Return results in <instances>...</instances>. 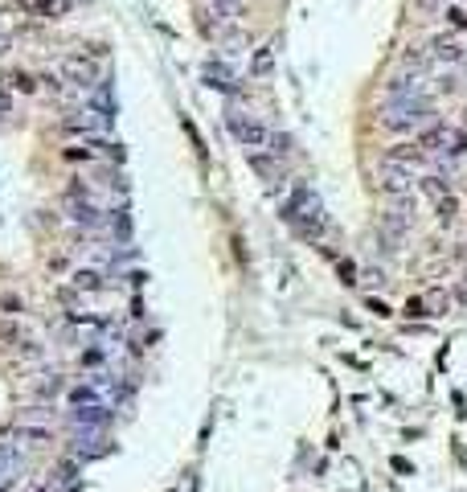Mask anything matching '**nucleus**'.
<instances>
[{"mask_svg":"<svg viewBox=\"0 0 467 492\" xmlns=\"http://www.w3.org/2000/svg\"><path fill=\"white\" fill-rule=\"evenodd\" d=\"M464 115H467V111H464Z\"/></svg>","mask_w":467,"mask_h":492,"instance_id":"nucleus-30","label":"nucleus"},{"mask_svg":"<svg viewBox=\"0 0 467 492\" xmlns=\"http://www.w3.org/2000/svg\"><path fill=\"white\" fill-rule=\"evenodd\" d=\"M340 279H344V283H357V267H353V263H340Z\"/></svg>","mask_w":467,"mask_h":492,"instance_id":"nucleus-26","label":"nucleus"},{"mask_svg":"<svg viewBox=\"0 0 467 492\" xmlns=\"http://www.w3.org/2000/svg\"><path fill=\"white\" fill-rule=\"evenodd\" d=\"M58 70H62L74 87H82V90H91V87H98V83H103V78H98V62H94V58H87V53H66Z\"/></svg>","mask_w":467,"mask_h":492,"instance_id":"nucleus-4","label":"nucleus"},{"mask_svg":"<svg viewBox=\"0 0 467 492\" xmlns=\"http://www.w3.org/2000/svg\"><path fill=\"white\" fill-rule=\"evenodd\" d=\"M418 144L426 148V156H430V152H443V148L451 144V128L434 124V128H426V132H418Z\"/></svg>","mask_w":467,"mask_h":492,"instance_id":"nucleus-10","label":"nucleus"},{"mask_svg":"<svg viewBox=\"0 0 467 492\" xmlns=\"http://www.w3.org/2000/svg\"><path fill=\"white\" fill-rule=\"evenodd\" d=\"M37 394H42V398H53V394H62V378H58V373H46V378L37 382Z\"/></svg>","mask_w":467,"mask_h":492,"instance_id":"nucleus-21","label":"nucleus"},{"mask_svg":"<svg viewBox=\"0 0 467 492\" xmlns=\"http://www.w3.org/2000/svg\"><path fill=\"white\" fill-rule=\"evenodd\" d=\"M4 87L21 90V94H33V90H37V78L25 74V70H12V74H4Z\"/></svg>","mask_w":467,"mask_h":492,"instance_id":"nucleus-17","label":"nucleus"},{"mask_svg":"<svg viewBox=\"0 0 467 492\" xmlns=\"http://www.w3.org/2000/svg\"><path fill=\"white\" fill-rule=\"evenodd\" d=\"M70 423H74V431H103V427L111 423V410L98 406V402L74 406V410H70Z\"/></svg>","mask_w":467,"mask_h":492,"instance_id":"nucleus-6","label":"nucleus"},{"mask_svg":"<svg viewBox=\"0 0 467 492\" xmlns=\"http://www.w3.org/2000/svg\"><path fill=\"white\" fill-rule=\"evenodd\" d=\"M414 173H406V169H381V193H389V197H406L410 189H414Z\"/></svg>","mask_w":467,"mask_h":492,"instance_id":"nucleus-8","label":"nucleus"},{"mask_svg":"<svg viewBox=\"0 0 467 492\" xmlns=\"http://www.w3.org/2000/svg\"><path fill=\"white\" fill-rule=\"evenodd\" d=\"M8 49H12V37H8V33H0V58H4Z\"/></svg>","mask_w":467,"mask_h":492,"instance_id":"nucleus-27","label":"nucleus"},{"mask_svg":"<svg viewBox=\"0 0 467 492\" xmlns=\"http://www.w3.org/2000/svg\"><path fill=\"white\" fill-rule=\"evenodd\" d=\"M8 484H12V476H8V472H4V468H0V492L8 489Z\"/></svg>","mask_w":467,"mask_h":492,"instance_id":"nucleus-28","label":"nucleus"},{"mask_svg":"<svg viewBox=\"0 0 467 492\" xmlns=\"http://www.w3.org/2000/svg\"><path fill=\"white\" fill-rule=\"evenodd\" d=\"M447 21H451L455 29H467V12L459 8V4H451V8H447Z\"/></svg>","mask_w":467,"mask_h":492,"instance_id":"nucleus-22","label":"nucleus"},{"mask_svg":"<svg viewBox=\"0 0 467 492\" xmlns=\"http://www.w3.org/2000/svg\"><path fill=\"white\" fill-rule=\"evenodd\" d=\"M451 152H455V156L467 152V132H451Z\"/></svg>","mask_w":467,"mask_h":492,"instance_id":"nucleus-23","label":"nucleus"},{"mask_svg":"<svg viewBox=\"0 0 467 492\" xmlns=\"http://www.w3.org/2000/svg\"><path fill=\"white\" fill-rule=\"evenodd\" d=\"M98 402V390L94 386H78V390H70V406H91Z\"/></svg>","mask_w":467,"mask_h":492,"instance_id":"nucleus-19","label":"nucleus"},{"mask_svg":"<svg viewBox=\"0 0 467 492\" xmlns=\"http://www.w3.org/2000/svg\"><path fill=\"white\" fill-rule=\"evenodd\" d=\"M406 312H410V316H430V312H426V300H422V296H410Z\"/></svg>","mask_w":467,"mask_h":492,"instance_id":"nucleus-24","label":"nucleus"},{"mask_svg":"<svg viewBox=\"0 0 467 492\" xmlns=\"http://www.w3.org/2000/svg\"><path fill=\"white\" fill-rule=\"evenodd\" d=\"M94 152H91V144H82V148H70L66 152V160H91Z\"/></svg>","mask_w":467,"mask_h":492,"instance_id":"nucleus-25","label":"nucleus"},{"mask_svg":"<svg viewBox=\"0 0 467 492\" xmlns=\"http://www.w3.org/2000/svg\"><path fill=\"white\" fill-rule=\"evenodd\" d=\"M201 78H205V87L213 90H230V70H226V62H205V70H201Z\"/></svg>","mask_w":467,"mask_h":492,"instance_id":"nucleus-11","label":"nucleus"},{"mask_svg":"<svg viewBox=\"0 0 467 492\" xmlns=\"http://www.w3.org/2000/svg\"><path fill=\"white\" fill-rule=\"evenodd\" d=\"M426 115H430V103L426 99H398V103H389L381 111V128H389V132H414V128L426 124Z\"/></svg>","mask_w":467,"mask_h":492,"instance_id":"nucleus-2","label":"nucleus"},{"mask_svg":"<svg viewBox=\"0 0 467 492\" xmlns=\"http://www.w3.org/2000/svg\"><path fill=\"white\" fill-rule=\"evenodd\" d=\"M422 197H430V201H439V197H447L451 193V180L443 177V173H426V177L418 180Z\"/></svg>","mask_w":467,"mask_h":492,"instance_id":"nucleus-13","label":"nucleus"},{"mask_svg":"<svg viewBox=\"0 0 467 492\" xmlns=\"http://www.w3.org/2000/svg\"><path fill=\"white\" fill-rule=\"evenodd\" d=\"M402 66L414 70V74H422V70L434 66V58H430V49H406V53H402Z\"/></svg>","mask_w":467,"mask_h":492,"instance_id":"nucleus-15","label":"nucleus"},{"mask_svg":"<svg viewBox=\"0 0 467 492\" xmlns=\"http://www.w3.org/2000/svg\"><path fill=\"white\" fill-rule=\"evenodd\" d=\"M0 115H8V99L4 94H0Z\"/></svg>","mask_w":467,"mask_h":492,"instance_id":"nucleus-29","label":"nucleus"},{"mask_svg":"<svg viewBox=\"0 0 467 492\" xmlns=\"http://www.w3.org/2000/svg\"><path fill=\"white\" fill-rule=\"evenodd\" d=\"M246 160H250V169H254L263 180H279L283 169H279V160H275V152H271V148H267V152H263V148H254V152H246Z\"/></svg>","mask_w":467,"mask_h":492,"instance_id":"nucleus-9","label":"nucleus"},{"mask_svg":"<svg viewBox=\"0 0 467 492\" xmlns=\"http://www.w3.org/2000/svg\"><path fill=\"white\" fill-rule=\"evenodd\" d=\"M434 214H439V222H443V226L455 222V214H459V201L447 193V197H439V201H434Z\"/></svg>","mask_w":467,"mask_h":492,"instance_id":"nucleus-18","label":"nucleus"},{"mask_svg":"<svg viewBox=\"0 0 467 492\" xmlns=\"http://www.w3.org/2000/svg\"><path fill=\"white\" fill-rule=\"evenodd\" d=\"M17 8H29V12H58L62 4L58 0H12Z\"/></svg>","mask_w":467,"mask_h":492,"instance_id":"nucleus-20","label":"nucleus"},{"mask_svg":"<svg viewBox=\"0 0 467 492\" xmlns=\"http://www.w3.org/2000/svg\"><path fill=\"white\" fill-rule=\"evenodd\" d=\"M74 287L78 291H103V271H94V267L74 271Z\"/></svg>","mask_w":467,"mask_h":492,"instance_id":"nucleus-16","label":"nucleus"},{"mask_svg":"<svg viewBox=\"0 0 467 492\" xmlns=\"http://www.w3.org/2000/svg\"><path fill=\"white\" fill-rule=\"evenodd\" d=\"M271 70H275V45H258L254 58H250V74L254 78H267Z\"/></svg>","mask_w":467,"mask_h":492,"instance_id":"nucleus-12","label":"nucleus"},{"mask_svg":"<svg viewBox=\"0 0 467 492\" xmlns=\"http://www.w3.org/2000/svg\"><path fill=\"white\" fill-rule=\"evenodd\" d=\"M12 435H17L21 443H29V448H46V443H53V435H49L46 427H33V423H21Z\"/></svg>","mask_w":467,"mask_h":492,"instance_id":"nucleus-14","label":"nucleus"},{"mask_svg":"<svg viewBox=\"0 0 467 492\" xmlns=\"http://www.w3.org/2000/svg\"><path fill=\"white\" fill-rule=\"evenodd\" d=\"M422 164H426V148H422L418 139L414 144H394V148L381 152V169H406V173H414Z\"/></svg>","mask_w":467,"mask_h":492,"instance_id":"nucleus-5","label":"nucleus"},{"mask_svg":"<svg viewBox=\"0 0 467 492\" xmlns=\"http://www.w3.org/2000/svg\"><path fill=\"white\" fill-rule=\"evenodd\" d=\"M226 124H230V132L238 135V144L246 148V152H254V148H267L271 144V128L263 124V119H254V115H242L238 107L226 111Z\"/></svg>","mask_w":467,"mask_h":492,"instance_id":"nucleus-3","label":"nucleus"},{"mask_svg":"<svg viewBox=\"0 0 467 492\" xmlns=\"http://www.w3.org/2000/svg\"><path fill=\"white\" fill-rule=\"evenodd\" d=\"M430 58H434V62H464L467 49L455 33H439V37L430 42Z\"/></svg>","mask_w":467,"mask_h":492,"instance_id":"nucleus-7","label":"nucleus"},{"mask_svg":"<svg viewBox=\"0 0 467 492\" xmlns=\"http://www.w3.org/2000/svg\"><path fill=\"white\" fill-rule=\"evenodd\" d=\"M283 218H287V226L299 234V238H320L324 234V205H320V197L308 189V185H295L291 189V197L283 201Z\"/></svg>","mask_w":467,"mask_h":492,"instance_id":"nucleus-1","label":"nucleus"}]
</instances>
